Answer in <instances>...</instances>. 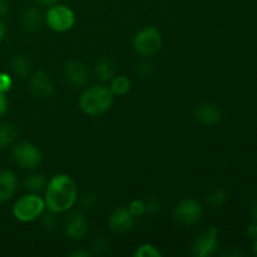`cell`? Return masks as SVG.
I'll use <instances>...</instances> for the list:
<instances>
[{"mask_svg":"<svg viewBox=\"0 0 257 257\" xmlns=\"http://www.w3.org/2000/svg\"><path fill=\"white\" fill-rule=\"evenodd\" d=\"M195 117L198 122L206 125H215L221 120V109L213 103H202L196 108Z\"/></svg>","mask_w":257,"mask_h":257,"instance_id":"cell-13","label":"cell"},{"mask_svg":"<svg viewBox=\"0 0 257 257\" xmlns=\"http://www.w3.org/2000/svg\"><path fill=\"white\" fill-rule=\"evenodd\" d=\"M8 105H9V103H8L7 97H5V93L0 92V115L7 113Z\"/></svg>","mask_w":257,"mask_h":257,"instance_id":"cell-30","label":"cell"},{"mask_svg":"<svg viewBox=\"0 0 257 257\" xmlns=\"http://www.w3.org/2000/svg\"><path fill=\"white\" fill-rule=\"evenodd\" d=\"M78 200V188L70 176L57 175L45 187V207L53 213H63L70 210Z\"/></svg>","mask_w":257,"mask_h":257,"instance_id":"cell-1","label":"cell"},{"mask_svg":"<svg viewBox=\"0 0 257 257\" xmlns=\"http://www.w3.org/2000/svg\"><path fill=\"white\" fill-rule=\"evenodd\" d=\"M227 201V193L222 188H216L211 191L207 196V203L213 208H218L223 206Z\"/></svg>","mask_w":257,"mask_h":257,"instance_id":"cell-21","label":"cell"},{"mask_svg":"<svg viewBox=\"0 0 257 257\" xmlns=\"http://www.w3.org/2000/svg\"><path fill=\"white\" fill-rule=\"evenodd\" d=\"M253 252H255V255H257V238L255 240V243H253Z\"/></svg>","mask_w":257,"mask_h":257,"instance_id":"cell-37","label":"cell"},{"mask_svg":"<svg viewBox=\"0 0 257 257\" xmlns=\"http://www.w3.org/2000/svg\"><path fill=\"white\" fill-rule=\"evenodd\" d=\"M5 34H7V27L3 22H0V42L5 38Z\"/></svg>","mask_w":257,"mask_h":257,"instance_id":"cell-35","label":"cell"},{"mask_svg":"<svg viewBox=\"0 0 257 257\" xmlns=\"http://www.w3.org/2000/svg\"><path fill=\"white\" fill-rule=\"evenodd\" d=\"M128 210L136 218L141 217L146 213V202L142 200H133L128 206Z\"/></svg>","mask_w":257,"mask_h":257,"instance_id":"cell-24","label":"cell"},{"mask_svg":"<svg viewBox=\"0 0 257 257\" xmlns=\"http://www.w3.org/2000/svg\"><path fill=\"white\" fill-rule=\"evenodd\" d=\"M30 92L37 99H48L54 93V84L44 70H38L30 79Z\"/></svg>","mask_w":257,"mask_h":257,"instance_id":"cell-10","label":"cell"},{"mask_svg":"<svg viewBox=\"0 0 257 257\" xmlns=\"http://www.w3.org/2000/svg\"><path fill=\"white\" fill-rule=\"evenodd\" d=\"M252 218L255 220V222L257 223V203L255 206H253V208H252Z\"/></svg>","mask_w":257,"mask_h":257,"instance_id":"cell-36","label":"cell"},{"mask_svg":"<svg viewBox=\"0 0 257 257\" xmlns=\"http://www.w3.org/2000/svg\"><path fill=\"white\" fill-rule=\"evenodd\" d=\"M18 137V131L12 123H3L0 124V148L9 147L14 143Z\"/></svg>","mask_w":257,"mask_h":257,"instance_id":"cell-18","label":"cell"},{"mask_svg":"<svg viewBox=\"0 0 257 257\" xmlns=\"http://www.w3.org/2000/svg\"><path fill=\"white\" fill-rule=\"evenodd\" d=\"M94 73L97 78L102 82L112 80L115 74V65L113 60L108 57H102L95 62Z\"/></svg>","mask_w":257,"mask_h":257,"instance_id":"cell-15","label":"cell"},{"mask_svg":"<svg viewBox=\"0 0 257 257\" xmlns=\"http://www.w3.org/2000/svg\"><path fill=\"white\" fill-rule=\"evenodd\" d=\"M162 35L155 27L140 30L133 38V49L141 57H151L161 49Z\"/></svg>","mask_w":257,"mask_h":257,"instance_id":"cell-4","label":"cell"},{"mask_svg":"<svg viewBox=\"0 0 257 257\" xmlns=\"http://www.w3.org/2000/svg\"><path fill=\"white\" fill-rule=\"evenodd\" d=\"M13 157L15 162L24 170L33 171L42 162V153L37 146L29 142L17 143L13 148Z\"/></svg>","mask_w":257,"mask_h":257,"instance_id":"cell-6","label":"cell"},{"mask_svg":"<svg viewBox=\"0 0 257 257\" xmlns=\"http://www.w3.org/2000/svg\"><path fill=\"white\" fill-rule=\"evenodd\" d=\"M13 79L8 73H0V92L7 93L12 89Z\"/></svg>","mask_w":257,"mask_h":257,"instance_id":"cell-28","label":"cell"},{"mask_svg":"<svg viewBox=\"0 0 257 257\" xmlns=\"http://www.w3.org/2000/svg\"><path fill=\"white\" fill-rule=\"evenodd\" d=\"M110 250V242L107 237L104 236H99L94 240L92 245V251L95 255H104V253L109 252Z\"/></svg>","mask_w":257,"mask_h":257,"instance_id":"cell-22","label":"cell"},{"mask_svg":"<svg viewBox=\"0 0 257 257\" xmlns=\"http://www.w3.org/2000/svg\"><path fill=\"white\" fill-rule=\"evenodd\" d=\"M136 257H161L162 252L158 250V247H156L155 245H151V243H145V245L140 246L137 248V251L135 252Z\"/></svg>","mask_w":257,"mask_h":257,"instance_id":"cell-23","label":"cell"},{"mask_svg":"<svg viewBox=\"0 0 257 257\" xmlns=\"http://www.w3.org/2000/svg\"><path fill=\"white\" fill-rule=\"evenodd\" d=\"M42 225L43 227L48 231L55 230V227L58 226V221H57V217H55V213L53 212L45 213L42 218Z\"/></svg>","mask_w":257,"mask_h":257,"instance_id":"cell-25","label":"cell"},{"mask_svg":"<svg viewBox=\"0 0 257 257\" xmlns=\"http://www.w3.org/2000/svg\"><path fill=\"white\" fill-rule=\"evenodd\" d=\"M203 210L200 203L192 198H187L178 203L173 211V218L177 223L182 226L195 225L201 220Z\"/></svg>","mask_w":257,"mask_h":257,"instance_id":"cell-7","label":"cell"},{"mask_svg":"<svg viewBox=\"0 0 257 257\" xmlns=\"http://www.w3.org/2000/svg\"><path fill=\"white\" fill-rule=\"evenodd\" d=\"M64 232L70 240H82L88 232V221L82 212H73L64 223Z\"/></svg>","mask_w":257,"mask_h":257,"instance_id":"cell-11","label":"cell"},{"mask_svg":"<svg viewBox=\"0 0 257 257\" xmlns=\"http://www.w3.org/2000/svg\"><path fill=\"white\" fill-rule=\"evenodd\" d=\"M42 24V14L39 10L34 7H30L23 13L22 25L28 32H37Z\"/></svg>","mask_w":257,"mask_h":257,"instance_id":"cell-16","label":"cell"},{"mask_svg":"<svg viewBox=\"0 0 257 257\" xmlns=\"http://www.w3.org/2000/svg\"><path fill=\"white\" fill-rule=\"evenodd\" d=\"M38 2H39V4L45 5V7H52V5L57 4L59 0H38Z\"/></svg>","mask_w":257,"mask_h":257,"instance_id":"cell-34","label":"cell"},{"mask_svg":"<svg viewBox=\"0 0 257 257\" xmlns=\"http://www.w3.org/2000/svg\"><path fill=\"white\" fill-rule=\"evenodd\" d=\"M217 246L218 230L217 227H211L196 238L192 246V253L197 257H210L217 250Z\"/></svg>","mask_w":257,"mask_h":257,"instance_id":"cell-8","label":"cell"},{"mask_svg":"<svg viewBox=\"0 0 257 257\" xmlns=\"http://www.w3.org/2000/svg\"><path fill=\"white\" fill-rule=\"evenodd\" d=\"M45 22L48 27L58 33L68 32L75 23V14L69 7L63 4H54L49 7L45 14Z\"/></svg>","mask_w":257,"mask_h":257,"instance_id":"cell-5","label":"cell"},{"mask_svg":"<svg viewBox=\"0 0 257 257\" xmlns=\"http://www.w3.org/2000/svg\"><path fill=\"white\" fill-rule=\"evenodd\" d=\"M160 200L156 196H151L146 202V213L148 215H156L160 211Z\"/></svg>","mask_w":257,"mask_h":257,"instance_id":"cell-26","label":"cell"},{"mask_svg":"<svg viewBox=\"0 0 257 257\" xmlns=\"http://www.w3.org/2000/svg\"><path fill=\"white\" fill-rule=\"evenodd\" d=\"M10 65H12L13 72L19 77H27L32 70V63H30L29 58L23 54L15 55L12 59Z\"/></svg>","mask_w":257,"mask_h":257,"instance_id":"cell-17","label":"cell"},{"mask_svg":"<svg viewBox=\"0 0 257 257\" xmlns=\"http://www.w3.org/2000/svg\"><path fill=\"white\" fill-rule=\"evenodd\" d=\"M9 10V3L8 0H0V17L5 15Z\"/></svg>","mask_w":257,"mask_h":257,"instance_id":"cell-32","label":"cell"},{"mask_svg":"<svg viewBox=\"0 0 257 257\" xmlns=\"http://www.w3.org/2000/svg\"><path fill=\"white\" fill-rule=\"evenodd\" d=\"M18 188V178L10 170L0 171V203L9 201Z\"/></svg>","mask_w":257,"mask_h":257,"instance_id":"cell-14","label":"cell"},{"mask_svg":"<svg viewBox=\"0 0 257 257\" xmlns=\"http://www.w3.org/2000/svg\"><path fill=\"white\" fill-rule=\"evenodd\" d=\"M131 89V80L124 75H117L113 77L110 90L115 95H125Z\"/></svg>","mask_w":257,"mask_h":257,"instance_id":"cell-20","label":"cell"},{"mask_svg":"<svg viewBox=\"0 0 257 257\" xmlns=\"http://www.w3.org/2000/svg\"><path fill=\"white\" fill-rule=\"evenodd\" d=\"M44 198L37 193H29L20 197L13 207V215L20 222H33L44 212Z\"/></svg>","mask_w":257,"mask_h":257,"instance_id":"cell-3","label":"cell"},{"mask_svg":"<svg viewBox=\"0 0 257 257\" xmlns=\"http://www.w3.org/2000/svg\"><path fill=\"white\" fill-rule=\"evenodd\" d=\"M24 183L28 190L32 191L33 193H38L40 191L45 190L48 185V180L43 173H32V175L25 178Z\"/></svg>","mask_w":257,"mask_h":257,"instance_id":"cell-19","label":"cell"},{"mask_svg":"<svg viewBox=\"0 0 257 257\" xmlns=\"http://www.w3.org/2000/svg\"><path fill=\"white\" fill-rule=\"evenodd\" d=\"M247 235L250 236L251 238H253V240H256L257 238V223H253V225L248 226Z\"/></svg>","mask_w":257,"mask_h":257,"instance_id":"cell-31","label":"cell"},{"mask_svg":"<svg viewBox=\"0 0 257 257\" xmlns=\"http://www.w3.org/2000/svg\"><path fill=\"white\" fill-rule=\"evenodd\" d=\"M64 77L73 87H83L88 82V70L79 60H69L64 65Z\"/></svg>","mask_w":257,"mask_h":257,"instance_id":"cell-12","label":"cell"},{"mask_svg":"<svg viewBox=\"0 0 257 257\" xmlns=\"http://www.w3.org/2000/svg\"><path fill=\"white\" fill-rule=\"evenodd\" d=\"M152 64L147 62H143L141 63L140 65L137 67V74L140 75L141 78H150L152 75Z\"/></svg>","mask_w":257,"mask_h":257,"instance_id":"cell-29","label":"cell"},{"mask_svg":"<svg viewBox=\"0 0 257 257\" xmlns=\"http://www.w3.org/2000/svg\"><path fill=\"white\" fill-rule=\"evenodd\" d=\"M136 217L128 207H118L108 217V226L115 233H125L133 228Z\"/></svg>","mask_w":257,"mask_h":257,"instance_id":"cell-9","label":"cell"},{"mask_svg":"<svg viewBox=\"0 0 257 257\" xmlns=\"http://www.w3.org/2000/svg\"><path fill=\"white\" fill-rule=\"evenodd\" d=\"M113 98L114 94L110 88L105 85H94L82 93L79 98V107L85 114L99 115L112 107Z\"/></svg>","mask_w":257,"mask_h":257,"instance_id":"cell-2","label":"cell"},{"mask_svg":"<svg viewBox=\"0 0 257 257\" xmlns=\"http://www.w3.org/2000/svg\"><path fill=\"white\" fill-rule=\"evenodd\" d=\"M97 201H98V196L95 195L94 192H85L84 195L82 196L80 202H82L83 207L93 208L95 206V203H97Z\"/></svg>","mask_w":257,"mask_h":257,"instance_id":"cell-27","label":"cell"},{"mask_svg":"<svg viewBox=\"0 0 257 257\" xmlns=\"http://www.w3.org/2000/svg\"><path fill=\"white\" fill-rule=\"evenodd\" d=\"M70 256H72V257H89L90 253L88 252V251L79 250V251H75V252L70 253Z\"/></svg>","mask_w":257,"mask_h":257,"instance_id":"cell-33","label":"cell"}]
</instances>
